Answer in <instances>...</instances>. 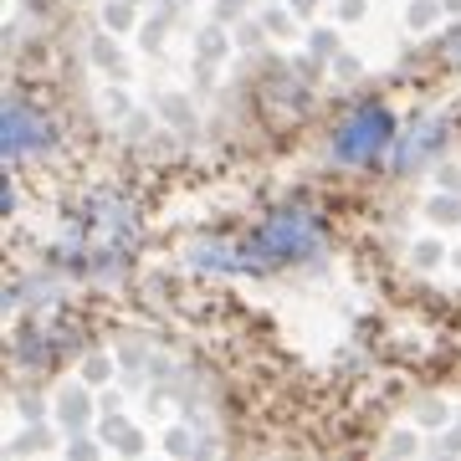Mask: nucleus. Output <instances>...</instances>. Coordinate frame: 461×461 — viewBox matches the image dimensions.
<instances>
[{
    "label": "nucleus",
    "mask_w": 461,
    "mask_h": 461,
    "mask_svg": "<svg viewBox=\"0 0 461 461\" xmlns=\"http://www.w3.org/2000/svg\"><path fill=\"white\" fill-rule=\"evenodd\" d=\"M41 133H36V123H32V113L21 108V103H11V113H5V149L11 154H21V149H32Z\"/></svg>",
    "instance_id": "7ed1b4c3"
},
{
    "label": "nucleus",
    "mask_w": 461,
    "mask_h": 461,
    "mask_svg": "<svg viewBox=\"0 0 461 461\" xmlns=\"http://www.w3.org/2000/svg\"><path fill=\"white\" fill-rule=\"evenodd\" d=\"M384 144H390V113H384V108H364V113H354L344 129H339L333 154L348 159V165H364V159H375Z\"/></svg>",
    "instance_id": "f03ea898"
},
{
    "label": "nucleus",
    "mask_w": 461,
    "mask_h": 461,
    "mask_svg": "<svg viewBox=\"0 0 461 461\" xmlns=\"http://www.w3.org/2000/svg\"><path fill=\"white\" fill-rule=\"evenodd\" d=\"M308 251H318V226L308 221V215L282 211V215H272L257 236H247L230 257H215V262L241 267V272H262V267L297 262V257H308Z\"/></svg>",
    "instance_id": "f257e3e1"
}]
</instances>
